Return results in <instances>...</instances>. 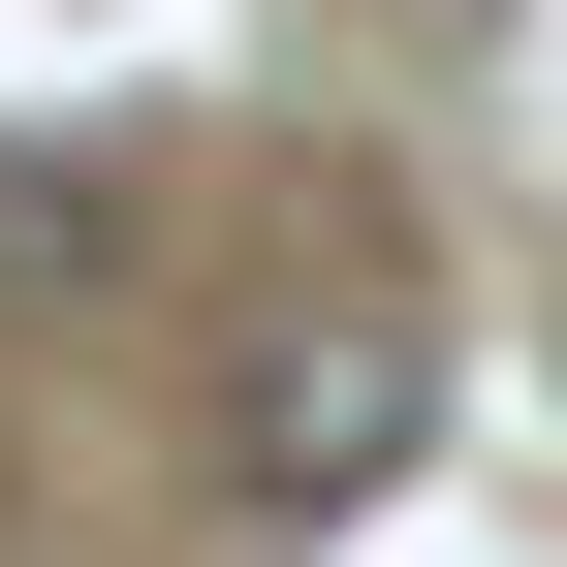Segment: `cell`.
I'll use <instances>...</instances> for the list:
<instances>
[{"label":"cell","mask_w":567,"mask_h":567,"mask_svg":"<svg viewBox=\"0 0 567 567\" xmlns=\"http://www.w3.org/2000/svg\"><path fill=\"white\" fill-rule=\"evenodd\" d=\"M410 410H442V379H410V316H316V347L252 379V473H284V505H379Z\"/></svg>","instance_id":"6da1fadb"}]
</instances>
